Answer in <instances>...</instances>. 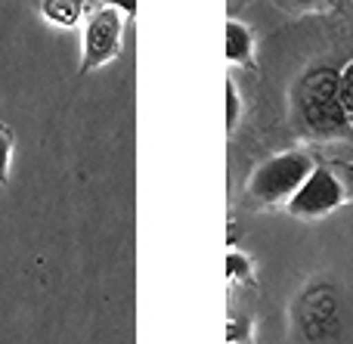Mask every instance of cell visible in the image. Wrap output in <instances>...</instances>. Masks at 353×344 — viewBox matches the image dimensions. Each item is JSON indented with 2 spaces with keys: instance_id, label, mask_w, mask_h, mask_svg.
I'll use <instances>...</instances> for the list:
<instances>
[{
  "instance_id": "obj_3",
  "label": "cell",
  "mask_w": 353,
  "mask_h": 344,
  "mask_svg": "<svg viewBox=\"0 0 353 344\" xmlns=\"http://www.w3.org/2000/svg\"><path fill=\"white\" fill-rule=\"evenodd\" d=\"M124 12L115 6L97 3L87 12L84 25V59H81V74H90L93 68L118 59L121 53V31H124Z\"/></svg>"
},
{
  "instance_id": "obj_12",
  "label": "cell",
  "mask_w": 353,
  "mask_h": 344,
  "mask_svg": "<svg viewBox=\"0 0 353 344\" xmlns=\"http://www.w3.org/2000/svg\"><path fill=\"white\" fill-rule=\"evenodd\" d=\"M99 3L115 6V10H121L124 16H134V12H137V0H99Z\"/></svg>"
},
{
  "instance_id": "obj_8",
  "label": "cell",
  "mask_w": 353,
  "mask_h": 344,
  "mask_svg": "<svg viewBox=\"0 0 353 344\" xmlns=\"http://www.w3.org/2000/svg\"><path fill=\"white\" fill-rule=\"evenodd\" d=\"M10 155H12V130L6 124H0V183L10 180Z\"/></svg>"
},
{
  "instance_id": "obj_9",
  "label": "cell",
  "mask_w": 353,
  "mask_h": 344,
  "mask_svg": "<svg viewBox=\"0 0 353 344\" xmlns=\"http://www.w3.org/2000/svg\"><path fill=\"white\" fill-rule=\"evenodd\" d=\"M239 112H242V99H239V90L232 81H226V130L236 128Z\"/></svg>"
},
{
  "instance_id": "obj_6",
  "label": "cell",
  "mask_w": 353,
  "mask_h": 344,
  "mask_svg": "<svg viewBox=\"0 0 353 344\" xmlns=\"http://www.w3.org/2000/svg\"><path fill=\"white\" fill-rule=\"evenodd\" d=\"M251 50H254V41H251V31L239 22H226V59L236 62V65H248L251 62Z\"/></svg>"
},
{
  "instance_id": "obj_5",
  "label": "cell",
  "mask_w": 353,
  "mask_h": 344,
  "mask_svg": "<svg viewBox=\"0 0 353 344\" xmlns=\"http://www.w3.org/2000/svg\"><path fill=\"white\" fill-rule=\"evenodd\" d=\"M41 16L59 28H72L84 16V0H41Z\"/></svg>"
},
{
  "instance_id": "obj_10",
  "label": "cell",
  "mask_w": 353,
  "mask_h": 344,
  "mask_svg": "<svg viewBox=\"0 0 353 344\" xmlns=\"http://www.w3.org/2000/svg\"><path fill=\"white\" fill-rule=\"evenodd\" d=\"M226 276L230 279H248L251 276V264H248V258H242L239 252H230L226 254Z\"/></svg>"
},
{
  "instance_id": "obj_4",
  "label": "cell",
  "mask_w": 353,
  "mask_h": 344,
  "mask_svg": "<svg viewBox=\"0 0 353 344\" xmlns=\"http://www.w3.org/2000/svg\"><path fill=\"white\" fill-rule=\"evenodd\" d=\"M341 199H344V190L335 180V174L325 171V168H313L304 183L288 196V214L313 221V217H323L329 211H335L341 205Z\"/></svg>"
},
{
  "instance_id": "obj_2",
  "label": "cell",
  "mask_w": 353,
  "mask_h": 344,
  "mask_svg": "<svg viewBox=\"0 0 353 344\" xmlns=\"http://www.w3.org/2000/svg\"><path fill=\"white\" fill-rule=\"evenodd\" d=\"M313 161L310 155L304 152H282V155H273L267 159L248 180V196L257 199V202H282L288 199L301 183L307 180V174L313 171Z\"/></svg>"
},
{
  "instance_id": "obj_7",
  "label": "cell",
  "mask_w": 353,
  "mask_h": 344,
  "mask_svg": "<svg viewBox=\"0 0 353 344\" xmlns=\"http://www.w3.org/2000/svg\"><path fill=\"white\" fill-rule=\"evenodd\" d=\"M338 97H341V105L347 109V115L353 118V62L344 72H338Z\"/></svg>"
},
{
  "instance_id": "obj_11",
  "label": "cell",
  "mask_w": 353,
  "mask_h": 344,
  "mask_svg": "<svg viewBox=\"0 0 353 344\" xmlns=\"http://www.w3.org/2000/svg\"><path fill=\"white\" fill-rule=\"evenodd\" d=\"M226 341H230V344L248 341V323H245V320H230V323H226Z\"/></svg>"
},
{
  "instance_id": "obj_13",
  "label": "cell",
  "mask_w": 353,
  "mask_h": 344,
  "mask_svg": "<svg viewBox=\"0 0 353 344\" xmlns=\"http://www.w3.org/2000/svg\"><path fill=\"white\" fill-rule=\"evenodd\" d=\"M282 6H288V10H316L323 0H279Z\"/></svg>"
},
{
  "instance_id": "obj_1",
  "label": "cell",
  "mask_w": 353,
  "mask_h": 344,
  "mask_svg": "<svg viewBox=\"0 0 353 344\" xmlns=\"http://www.w3.org/2000/svg\"><path fill=\"white\" fill-rule=\"evenodd\" d=\"M298 112L313 136H341L350 128V115L338 97V72L329 65L313 68L298 90Z\"/></svg>"
}]
</instances>
